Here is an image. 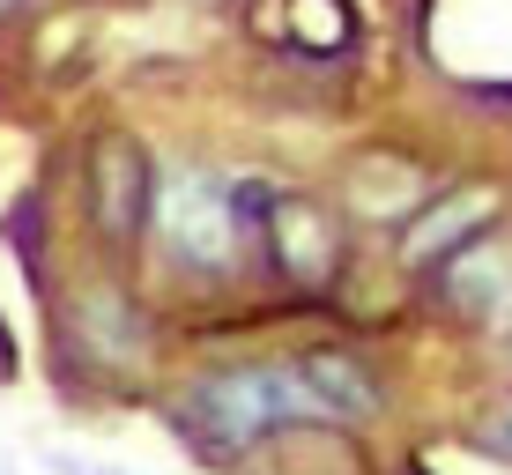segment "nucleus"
Instances as JSON below:
<instances>
[{
	"label": "nucleus",
	"instance_id": "nucleus-1",
	"mask_svg": "<svg viewBox=\"0 0 512 475\" xmlns=\"http://www.w3.org/2000/svg\"><path fill=\"white\" fill-rule=\"evenodd\" d=\"M179 438H193L201 453H253L268 438L297 431V424H320V409L305 401L290 364H231V372H208L201 386L179 394Z\"/></svg>",
	"mask_w": 512,
	"mask_h": 475
},
{
	"label": "nucleus",
	"instance_id": "nucleus-2",
	"mask_svg": "<svg viewBox=\"0 0 512 475\" xmlns=\"http://www.w3.org/2000/svg\"><path fill=\"white\" fill-rule=\"evenodd\" d=\"M149 223H156L164 260L179 275H231L238 253H245L231 193H223V179H208V171H156Z\"/></svg>",
	"mask_w": 512,
	"mask_h": 475
},
{
	"label": "nucleus",
	"instance_id": "nucleus-3",
	"mask_svg": "<svg viewBox=\"0 0 512 475\" xmlns=\"http://www.w3.org/2000/svg\"><path fill=\"white\" fill-rule=\"evenodd\" d=\"M253 238L268 245L282 283H297L305 297L334 290V275H342V223H334V208L312 201V193H268Z\"/></svg>",
	"mask_w": 512,
	"mask_h": 475
},
{
	"label": "nucleus",
	"instance_id": "nucleus-4",
	"mask_svg": "<svg viewBox=\"0 0 512 475\" xmlns=\"http://www.w3.org/2000/svg\"><path fill=\"white\" fill-rule=\"evenodd\" d=\"M149 193H156V171H149V156H141L134 134H97L90 142V223H97L104 245L141 238Z\"/></svg>",
	"mask_w": 512,
	"mask_h": 475
},
{
	"label": "nucleus",
	"instance_id": "nucleus-5",
	"mask_svg": "<svg viewBox=\"0 0 512 475\" xmlns=\"http://www.w3.org/2000/svg\"><path fill=\"white\" fill-rule=\"evenodd\" d=\"M498 216V193L490 186H446V193H423V208L401 223V260L409 268H446L461 245L483 238V223Z\"/></svg>",
	"mask_w": 512,
	"mask_h": 475
},
{
	"label": "nucleus",
	"instance_id": "nucleus-6",
	"mask_svg": "<svg viewBox=\"0 0 512 475\" xmlns=\"http://www.w3.org/2000/svg\"><path fill=\"white\" fill-rule=\"evenodd\" d=\"M290 372L305 386V401L320 409V424H372V416H386V379L357 349H305V357H290Z\"/></svg>",
	"mask_w": 512,
	"mask_h": 475
},
{
	"label": "nucleus",
	"instance_id": "nucleus-7",
	"mask_svg": "<svg viewBox=\"0 0 512 475\" xmlns=\"http://www.w3.org/2000/svg\"><path fill=\"white\" fill-rule=\"evenodd\" d=\"M446 305L475 327H505L512 320V238H475L438 268Z\"/></svg>",
	"mask_w": 512,
	"mask_h": 475
},
{
	"label": "nucleus",
	"instance_id": "nucleus-8",
	"mask_svg": "<svg viewBox=\"0 0 512 475\" xmlns=\"http://www.w3.org/2000/svg\"><path fill=\"white\" fill-rule=\"evenodd\" d=\"M67 342L97 364H149V320L119 290H82L67 312Z\"/></svg>",
	"mask_w": 512,
	"mask_h": 475
},
{
	"label": "nucleus",
	"instance_id": "nucleus-9",
	"mask_svg": "<svg viewBox=\"0 0 512 475\" xmlns=\"http://www.w3.org/2000/svg\"><path fill=\"white\" fill-rule=\"evenodd\" d=\"M490 438H498V446L512 453V401H505V409H498V424H490Z\"/></svg>",
	"mask_w": 512,
	"mask_h": 475
},
{
	"label": "nucleus",
	"instance_id": "nucleus-10",
	"mask_svg": "<svg viewBox=\"0 0 512 475\" xmlns=\"http://www.w3.org/2000/svg\"><path fill=\"white\" fill-rule=\"evenodd\" d=\"M0 372H15V342H8V334H0Z\"/></svg>",
	"mask_w": 512,
	"mask_h": 475
},
{
	"label": "nucleus",
	"instance_id": "nucleus-11",
	"mask_svg": "<svg viewBox=\"0 0 512 475\" xmlns=\"http://www.w3.org/2000/svg\"><path fill=\"white\" fill-rule=\"evenodd\" d=\"M15 8H23V0H0V23H8V15H15Z\"/></svg>",
	"mask_w": 512,
	"mask_h": 475
}]
</instances>
